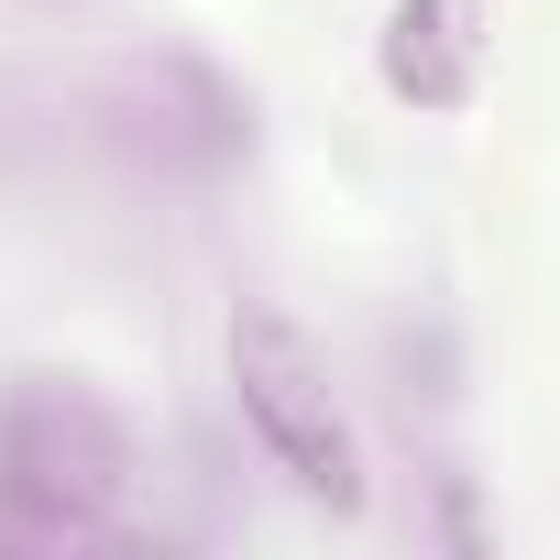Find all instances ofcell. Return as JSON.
<instances>
[{
	"label": "cell",
	"mask_w": 560,
	"mask_h": 560,
	"mask_svg": "<svg viewBox=\"0 0 560 560\" xmlns=\"http://www.w3.org/2000/svg\"><path fill=\"white\" fill-rule=\"evenodd\" d=\"M89 143L154 187H209L253 154V100L209 67V56H121L110 78H89Z\"/></svg>",
	"instance_id": "obj_3"
},
{
	"label": "cell",
	"mask_w": 560,
	"mask_h": 560,
	"mask_svg": "<svg viewBox=\"0 0 560 560\" xmlns=\"http://www.w3.org/2000/svg\"><path fill=\"white\" fill-rule=\"evenodd\" d=\"M231 407H242L253 451L287 472V494H308L330 516L363 505V451H352V418L330 396V352L275 298H242L231 308Z\"/></svg>",
	"instance_id": "obj_2"
},
{
	"label": "cell",
	"mask_w": 560,
	"mask_h": 560,
	"mask_svg": "<svg viewBox=\"0 0 560 560\" xmlns=\"http://www.w3.org/2000/svg\"><path fill=\"white\" fill-rule=\"evenodd\" d=\"M374 78L407 110H462L483 89V0H396L374 34Z\"/></svg>",
	"instance_id": "obj_4"
},
{
	"label": "cell",
	"mask_w": 560,
	"mask_h": 560,
	"mask_svg": "<svg viewBox=\"0 0 560 560\" xmlns=\"http://www.w3.org/2000/svg\"><path fill=\"white\" fill-rule=\"evenodd\" d=\"M132 494V429L67 385L12 374L0 385V549H110Z\"/></svg>",
	"instance_id": "obj_1"
}]
</instances>
